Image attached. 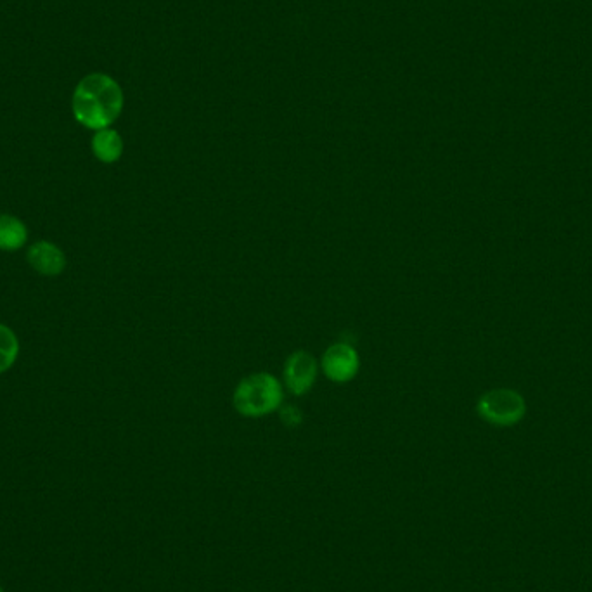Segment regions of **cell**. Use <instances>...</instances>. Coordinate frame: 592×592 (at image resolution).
Masks as SVG:
<instances>
[{
  "label": "cell",
  "mask_w": 592,
  "mask_h": 592,
  "mask_svg": "<svg viewBox=\"0 0 592 592\" xmlns=\"http://www.w3.org/2000/svg\"><path fill=\"white\" fill-rule=\"evenodd\" d=\"M20 354V342L13 333V329L0 324V373H6Z\"/></svg>",
  "instance_id": "9c48e42d"
},
{
  "label": "cell",
  "mask_w": 592,
  "mask_h": 592,
  "mask_svg": "<svg viewBox=\"0 0 592 592\" xmlns=\"http://www.w3.org/2000/svg\"><path fill=\"white\" fill-rule=\"evenodd\" d=\"M319 364L314 355L305 350H296L286 359L283 367L284 387L296 397H302L316 385Z\"/></svg>",
  "instance_id": "5b68a950"
},
{
  "label": "cell",
  "mask_w": 592,
  "mask_h": 592,
  "mask_svg": "<svg viewBox=\"0 0 592 592\" xmlns=\"http://www.w3.org/2000/svg\"><path fill=\"white\" fill-rule=\"evenodd\" d=\"M122 110L123 92L120 85L103 73L85 77L73 94V115L87 129H108Z\"/></svg>",
  "instance_id": "6da1fadb"
},
{
  "label": "cell",
  "mask_w": 592,
  "mask_h": 592,
  "mask_svg": "<svg viewBox=\"0 0 592 592\" xmlns=\"http://www.w3.org/2000/svg\"><path fill=\"white\" fill-rule=\"evenodd\" d=\"M281 418H283L284 423L296 426L302 421V412L293 406H281Z\"/></svg>",
  "instance_id": "30bf717a"
},
{
  "label": "cell",
  "mask_w": 592,
  "mask_h": 592,
  "mask_svg": "<svg viewBox=\"0 0 592 592\" xmlns=\"http://www.w3.org/2000/svg\"><path fill=\"white\" fill-rule=\"evenodd\" d=\"M28 241V229L18 217L0 213V250L18 251Z\"/></svg>",
  "instance_id": "ba28073f"
},
{
  "label": "cell",
  "mask_w": 592,
  "mask_h": 592,
  "mask_svg": "<svg viewBox=\"0 0 592 592\" xmlns=\"http://www.w3.org/2000/svg\"><path fill=\"white\" fill-rule=\"evenodd\" d=\"M26 258H28V264L42 276H59L65 271V253L49 241L33 243L26 251Z\"/></svg>",
  "instance_id": "8992f818"
},
{
  "label": "cell",
  "mask_w": 592,
  "mask_h": 592,
  "mask_svg": "<svg viewBox=\"0 0 592 592\" xmlns=\"http://www.w3.org/2000/svg\"><path fill=\"white\" fill-rule=\"evenodd\" d=\"M92 153L103 163H116L123 155V139L110 127L97 130L96 136L92 137Z\"/></svg>",
  "instance_id": "52a82bcc"
},
{
  "label": "cell",
  "mask_w": 592,
  "mask_h": 592,
  "mask_svg": "<svg viewBox=\"0 0 592 592\" xmlns=\"http://www.w3.org/2000/svg\"><path fill=\"white\" fill-rule=\"evenodd\" d=\"M232 404L245 418H262L283 406V385L274 374H250L239 381Z\"/></svg>",
  "instance_id": "7a4b0ae2"
},
{
  "label": "cell",
  "mask_w": 592,
  "mask_h": 592,
  "mask_svg": "<svg viewBox=\"0 0 592 592\" xmlns=\"http://www.w3.org/2000/svg\"><path fill=\"white\" fill-rule=\"evenodd\" d=\"M321 367L329 381L348 383L359 373L361 357L350 343H335L322 355Z\"/></svg>",
  "instance_id": "277c9868"
},
{
  "label": "cell",
  "mask_w": 592,
  "mask_h": 592,
  "mask_svg": "<svg viewBox=\"0 0 592 592\" xmlns=\"http://www.w3.org/2000/svg\"><path fill=\"white\" fill-rule=\"evenodd\" d=\"M0 592H4V589H2V587H0Z\"/></svg>",
  "instance_id": "8fae6325"
},
{
  "label": "cell",
  "mask_w": 592,
  "mask_h": 592,
  "mask_svg": "<svg viewBox=\"0 0 592 592\" xmlns=\"http://www.w3.org/2000/svg\"><path fill=\"white\" fill-rule=\"evenodd\" d=\"M523 400L520 395L509 390H494L485 393L478 402V412L483 419L494 425L508 426L522 418Z\"/></svg>",
  "instance_id": "3957f363"
}]
</instances>
